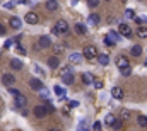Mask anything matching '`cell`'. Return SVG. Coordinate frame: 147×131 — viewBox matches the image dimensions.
Instances as JSON below:
<instances>
[{"mask_svg":"<svg viewBox=\"0 0 147 131\" xmlns=\"http://www.w3.org/2000/svg\"><path fill=\"white\" fill-rule=\"evenodd\" d=\"M82 56H84L86 60H89V61H92L94 58H98V49H96V46H92V44L84 46V49H82Z\"/></svg>","mask_w":147,"mask_h":131,"instance_id":"cell-1","label":"cell"},{"mask_svg":"<svg viewBox=\"0 0 147 131\" xmlns=\"http://www.w3.org/2000/svg\"><path fill=\"white\" fill-rule=\"evenodd\" d=\"M53 33L55 34H67L69 33V24H67V21H63V19L57 21V24H55V27H53Z\"/></svg>","mask_w":147,"mask_h":131,"instance_id":"cell-2","label":"cell"},{"mask_svg":"<svg viewBox=\"0 0 147 131\" xmlns=\"http://www.w3.org/2000/svg\"><path fill=\"white\" fill-rule=\"evenodd\" d=\"M118 33L120 36H123V37H132V27L128 26V24H125V22H121L120 26H118Z\"/></svg>","mask_w":147,"mask_h":131,"instance_id":"cell-3","label":"cell"},{"mask_svg":"<svg viewBox=\"0 0 147 131\" xmlns=\"http://www.w3.org/2000/svg\"><path fill=\"white\" fill-rule=\"evenodd\" d=\"M14 102H16V107H19V109H24L28 106V99H26V96H22L21 92L17 96H14Z\"/></svg>","mask_w":147,"mask_h":131,"instance_id":"cell-4","label":"cell"},{"mask_svg":"<svg viewBox=\"0 0 147 131\" xmlns=\"http://www.w3.org/2000/svg\"><path fill=\"white\" fill-rule=\"evenodd\" d=\"M14 82H16V77H14V75H10V73H3V75H2V84H3V85L12 87Z\"/></svg>","mask_w":147,"mask_h":131,"instance_id":"cell-5","label":"cell"},{"mask_svg":"<svg viewBox=\"0 0 147 131\" xmlns=\"http://www.w3.org/2000/svg\"><path fill=\"white\" fill-rule=\"evenodd\" d=\"M38 46H39V48H50V46H51V39H50L48 36H41V37L38 39Z\"/></svg>","mask_w":147,"mask_h":131,"instance_id":"cell-6","label":"cell"},{"mask_svg":"<svg viewBox=\"0 0 147 131\" xmlns=\"http://www.w3.org/2000/svg\"><path fill=\"white\" fill-rule=\"evenodd\" d=\"M38 21H39V17H38L36 12H28L26 14V22L28 24H38Z\"/></svg>","mask_w":147,"mask_h":131,"instance_id":"cell-7","label":"cell"},{"mask_svg":"<svg viewBox=\"0 0 147 131\" xmlns=\"http://www.w3.org/2000/svg\"><path fill=\"white\" fill-rule=\"evenodd\" d=\"M9 24H10V27H12V29H21L22 21H21L19 17H10V19H9Z\"/></svg>","mask_w":147,"mask_h":131,"instance_id":"cell-8","label":"cell"},{"mask_svg":"<svg viewBox=\"0 0 147 131\" xmlns=\"http://www.w3.org/2000/svg\"><path fill=\"white\" fill-rule=\"evenodd\" d=\"M74 80H75V77L72 75V72H69V73H65V75H62V82H63L65 85H72Z\"/></svg>","mask_w":147,"mask_h":131,"instance_id":"cell-9","label":"cell"},{"mask_svg":"<svg viewBox=\"0 0 147 131\" xmlns=\"http://www.w3.org/2000/svg\"><path fill=\"white\" fill-rule=\"evenodd\" d=\"M29 87H31L33 90H39V89L43 87V82H41L39 78H31V80H29Z\"/></svg>","mask_w":147,"mask_h":131,"instance_id":"cell-10","label":"cell"},{"mask_svg":"<svg viewBox=\"0 0 147 131\" xmlns=\"http://www.w3.org/2000/svg\"><path fill=\"white\" fill-rule=\"evenodd\" d=\"M48 66L53 68V70L58 68V66H60V60H58V56H50V58H48Z\"/></svg>","mask_w":147,"mask_h":131,"instance_id":"cell-11","label":"cell"},{"mask_svg":"<svg viewBox=\"0 0 147 131\" xmlns=\"http://www.w3.org/2000/svg\"><path fill=\"white\" fill-rule=\"evenodd\" d=\"M87 24H89V26H98V24H99V15H98V14H91V15L87 17Z\"/></svg>","mask_w":147,"mask_h":131,"instance_id":"cell-12","label":"cell"},{"mask_svg":"<svg viewBox=\"0 0 147 131\" xmlns=\"http://www.w3.org/2000/svg\"><path fill=\"white\" fill-rule=\"evenodd\" d=\"M65 51H67V46L62 44V43H58V44L53 46V53H57V55H63Z\"/></svg>","mask_w":147,"mask_h":131,"instance_id":"cell-13","label":"cell"},{"mask_svg":"<svg viewBox=\"0 0 147 131\" xmlns=\"http://www.w3.org/2000/svg\"><path fill=\"white\" fill-rule=\"evenodd\" d=\"M34 116H36V118H45V116H46L45 106H36V107H34Z\"/></svg>","mask_w":147,"mask_h":131,"instance_id":"cell-14","label":"cell"},{"mask_svg":"<svg viewBox=\"0 0 147 131\" xmlns=\"http://www.w3.org/2000/svg\"><path fill=\"white\" fill-rule=\"evenodd\" d=\"M111 96H113V99H123V90L120 87H113L111 89Z\"/></svg>","mask_w":147,"mask_h":131,"instance_id":"cell-15","label":"cell"},{"mask_svg":"<svg viewBox=\"0 0 147 131\" xmlns=\"http://www.w3.org/2000/svg\"><path fill=\"white\" fill-rule=\"evenodd\" d=\"M57 9H58V2H57V0H48V2H46V10L55 12Z\"/></svg>","mask_w":147,"mask_h":131,"instance_id":"cell-16","label":"cell"},{"mask_svg":"<svg viewBox=\"0 0 147 131\" xmlns=\"http://www.w3.org/2000/svg\"><path fill=\"white\" fill-rule=\"evenodd\" d=\"M98 61H99L103 66H106L108 63H110V56H108L106 53H101V55H98Z\"/></svg>","mask_w":147,"mask_h":131,"instance_id":"cell-17","label":"cell"},{"mask_svg":"<svg viewBox=\"0 0 147 131\" xmlns=\"http://www.w3.org/2000/svg\"><path fill=\"white\" fill-rule=\"evenodd\" d=\"M130 53H132V56H140L142 55V46L140 44H135V46H132V49H130Z\"/></svg>","mask_w":147,"mask_h":131,"instance_id":"cell-18","label":"cell"},{"mask_svg":"<svg viewBox=\"0 0 147 131\" xmlns=\"http://www.w3.org/2000/svg\"><path fill=\"white\" fill-rule=\"evenodd\" d=\"M82 82H84L86 85H89V84H92V82H94V77H92V73H89V72H86V73L82 75Z\"/></svg>","mask_w":147,"mask_h":131,"instance_id":"cell-19","label":"cell"},{"mask_svg":"<svg viewBox=\"0 0 147 131\" xmlns=\"http://www.w3.org/2000/svg\"><path fill=\"white\" fill-rule=\"evenodd\" d=\"M127 65H130L127 56H118V58H116V66H118V68H121V66H127Z\"/></svg>","mask_w":147,"mask_h":131,"instance_id":"cell-20","label":"cell"},{"mask_svg":"<svg viewBox=\"0 0 147 131\" xmlns=\"http://www.w3.org/2000/svg\"><path fill=\"white\" fill-rule=\"evenodd\" d=\"M75 33H77V34H86V33H87V27H86V24H82V22H77V24H75Z\"/></svg>","mask_w":147,"mask_h":131,"instance_id":"cell-21","label":"cell"},{"mask_svg":"<svg viewBox=\"0 0 147 131\" xmlns=\"http://www.w3.org/2000/svg\"><path fill=\"white\" fill-rule=\"evenodd\" d=\"M69 60H70V63H80V60H82V53H72V55L69 56Z\"/></svg>","mask_w":147,"mask_h":131,"instance_id":"cell-22","label":"cell"},{"mask_svg":"<svg viewBox=\"0 0 147 131\" xmlns=\"http://www.w3.org/2000/svg\"><path fill=\"white\" fill-rule=\"evenodd\" d=\"M137 36H139V37H147V27L146 26L140 24V26L137 27Z\"/></svg>","mask_w":147,"mask_h":131,"instance_id":"cell-23","label":"cell"},{"mask_svg":"<svg viewBox=\"0 0 147 131\" xmlns=\"http://www.w3.org/2000/svg\"><path fill=\"white\" fill-rule=\"evenodd\" d=\"M10 66H12V70H21L22 68V61L21 60H10Z\"/></svg>","mask_w":147,"mask_h":131,"instance_id":"cell-24","label":"cell"},{"mask_svg":"<svg viewBox=\"0 0 147 131\" xmlns=\"http://www.w3.org/2000/svg\"><path fill=\"white\" fill-rule=\"evenodd\" d=\"M120 73H121L123 77H128V75L132 73V66H130V65H127V66H121V68H120Z\"/></svg>","mask_w":147,"mask_h":131,"instance_id":"cell-25","label":"cell"},{"mask_svg":"<svg viewBox=\"0 0 147 131\" xmlns=\"http://www.w3.org/2000/svg\"><path fill=\"white\" fill-rule=\"evenodd\" d=\"M38 92H39V97H41V99H48V96H50V90H48L45 85H43V87H41Z\"/></svg>","mask_w":147,"mask_h":131,"instance_id":"cell-26","label":"cell"},{"mask_svg":"<svg viewBox=\"0 0 147 131\" xmlns=\"http://www.w3.org/2000/svg\"><path fill=\"white\" fill-rule=\"evenodd\" d=\"M120 118H121L123 121H128V119L132 118V112H130L128 109H123V111H121V116H120Z\"/></svg>","mask_w":147,"mask_h":131,"instance_id":"cell-27","label":"cell"},{"mask_svg":"<svg viewBox=\"0 0 147 131\" xmlns=\"http://www.w3.org/2000/svg\"><path fill=\"white\" fill-rule=\"evenodd\" d=\"M115 119H116V118H115L113 114H108V116L105 118V123H106V126H113V123H115Z\"/></svg>","mask_w":147,"mask_h":131,"instance_id":"cell-28","label":"cell"},{"mask_svg":"<svg viewBox=\"0 0 147 131\" xmlns=\"http://www.w3.org/2000/svg\"><path fill=\"white\" fill-rule=\"evenodd\" d=\"M139 126L140 128H147V116H139Z\"/></svg>","mask_w":147,"mask_h":131,"instance_id":"cell-29","label":"cell"},{"mask_svg":"<svg viewBox=\"0 0 147 131\" xmlns=\"http://www.w3.org/2000/svg\"><path fill=\"white\" fill-rule=\"evenodd\" d=\"M121 126H123V119L120 118V119H115V123H113V126H111V128H115V130H120Z\"/></svg>","mask_w":147,"mask_h":131,"instance_id":"cell-30","label":"cell"},{"mask_svg":"<svg viewBox=\"0 0 147 131\" xmlns=\"http://www.w3.org/2000/svg\"><path fill=\"white\" fill-rule=\"evenodd\" d=\"M108 36H110V37L113 39V41H115V43H116V41L120 39V34H118V33H115V31H108Z\"/></svg>","mask_w":147,"mask_h":131,"instance_id":"cell-31","label":"cell"},{"mask_svg":"<svg viewBox=\"0 0 147 131\" xmlns=\"http://www.w3.org/2000/svg\"><path fill=\"white\" fill-rule=\"evenodd\" d=\"M105 44H106V46H115V41H113V39H111L110 36H108V34H106V36H105Z\"/></svg>","mask_w":147,"mask_h":131,"instance_id":"cell-32","label":"cell"},{"mask_svg":"<svg viewBox=\"0 0 147 131\" xmlns=\"http://www.w3.org/2000/svg\"><path fill=\"white\" fill-rule=\"evenodd\" d=\"M45 109H46V114L55 112V106H53V104H46V106H45Z\"/></svg>","mask_w":147,"mask_h":131,"instance_id":"cell-33","label":"cell"},{"mask_svg":"<svg viewBox=\"0 0 147 131\" xmlns=\"http://www.w3.org/2000/svg\"><path fill=\"white\" fill-rule=\"evenodd\" d=\"M16 51H17L19 55H22V56H24V55H28V53H26V49H24V48H22L19 43H17V48H16Z\"/></svg>","mask_w":147,"mask_h":131,"instance_id":"cell-34","label":"cell"},{"mask_svg":"<svg viewBox=\"0 0 147 131\" xmlns=\"http://www.w3.org/2000/svg\"><path fill=\"white\" fill-rule=\"evenodd\" d=\"M125 15H127L128 19H134V17H135V14H134L132 9H127V10H125Z\"/></svg>","mask_w":147,"mask_h":131,"instance_id":"cell-35","label":"cell"},{"mask_svg":"<svg viewBox=\"0 0 147 131\" xmlns=\"http://www.w3.org/2000/svg\"><path fill=\"white\" fill-rule=\"evenodd\" d=\"M69 72H72V66H63V68L60 70V77L65 75V73H69Z\"/></svg>","mask_w":147,"mask_h":131,"instance_id":"cell-36","label":"cell"},{"mask_svg":"<svg viewBox=\"0 0 147 131\" xmlns=\"http://www.w3.org/2000/svg\"><path fill=\"white\" fill-rule=\"evenodd\" d=\"M87 5L89 7H98L99 5V0H87Z\"/></svg>","mask_w":147,"mask_h":131,"instance_id":"cell-37","label":"cell"},{"mask_svg":"<svg viewBox=\"0 0 147 131\" xmlns=\"http://www.w3.org/2000/svg\"><path fill=\"white\" fill-rule=\"evenodd\" d=\"M55 92H57V94H58V96H60V97H62V96H63V94H65V90H63V89H62V87H58V85H57V87H55Z\"/></svg>","mask_w":147,"mask_h":131,"instance_id":"cell-38","label":"cell"},{"mask_svg":"<svg viewBox=\"0 0 147 131\" xmlns=\"http://www.w3.org/2000/svg\"><path fill=\"white\" fill-rule=\"evenodd\" d=\"M94 87H96V89H103V82H101V80H96V82H94Z\"/></svg>","mask_w":147,"mask_h":131,"instance_id":"cell-39","label":"cell"},{"mask_svg":"<svg viewBox=\"0 0 147 131\" xmlns=\"http://www.w3.org/2000/svg\"><path fill=\"white\" fill-rule=\"evenodd\" d=\"M10 44H12V39H7V41L3 43V48H10Z\"/></svg>","mask_w":147,"mask_h":131,"instance_id":"cell-40","label":"cell"},{"mask_svg":"<svg viewBox=\"0 0 147 131\" xmlns=\"http://www.w3.org/2000/svg\"><path fill=\"white\" fill-rule=\"evenodd\" d=\"M79 106V102L77 100H72V102H69V107H77Z\"/></svg>","mask_w":147,"mask_h":131,"instance_id":"cell-41","label":"cell"},{"mask_svg":"<svg viewBox=\"0 0 147 131\" xmlns=\"http://www.w3.org/2000/svg\"><path fill=\"white\" fill-rule=\"evenodd\" d=\"M134 21H135V24H139V26H140V24H142V22H144V21H142V19H140V17H134Z\"/></svg>","mask_w":147,"mask_h":131,"instance_id":"cell-42","label":"cell"},{"mask_svg":"<svg viewBox=\"0 0 147 131\" xmlns=\"http://www.w3.org/2000/svg\"><path fill=\"white\" fill-rule=\"evenodd\" d=\"M92 130H101V123H94L92 124Z\"/></svg>","mask_w":147,"mask_h":131,"instance_id":"cell-43","label":"cell"},{"mask_svg":"<svg viewBox=\"0 0 147 131\" xmlns=\"http://www.w3.org/2000/svg\"><path fill=\"white\" fill-rule=\"evenodd\" d=\"M9 92H10V94H12V96H17V94H19V90H17V89H10V90H9Z\"/></svg>","mask_w":147,"mask_h":131,"instance_id":"cell-44","label":"cell"},{"mask_svg":"<svg viewBox=\"0 0 147 131\" xmlns=\"http://www.w3.org/2000/svg\"><path fill=\"white\" fill-rule=\"evenodd\" d=\"M14 7V2H9V3H5V9H12Z\"/></svg>","mask_w":147,"mask_h":131,"instance_id":"cell-45","label":"cell"},{"mask_svg":"<svg viewBox=\"0 0 147 131\" xmlns=\"http://www.w3.org/2000/svg\"><path fill=\"white\" fill-rule=\"evenodd\" d=\"M3 34H5V27L0 24V36H3Z\"/></svg>","mask_w":147,"mask_h":131,"instance_id":"cell-46","label":"cell"},{"mask_svg":"<svg viewBox=\"0 0 147 131\" xmlns=\"http://www.w3.org/2000/svg\"><path fill=\"white\" fill-rule=\"evenodd\" d=\"M146 66H147V61H146Z\"/></svg>","mask_w":147,"mask_h":131,"instance_id":"cell-47","label":"cell"},{"mask_svg":"<svg viewBox=\"0 0 147 131\" xmlns=\"http://www.w3.org/2000/svg\"><path fill=\"white\" fill-rule=\"evenodd\" d=\"M0 56H2V53H0Z\"/></svg>","mask_w":147,"mask_h":131,"instance_id":"cell-48","label":"cell"},{"mask_svg":"<svg viewBox=\"0 0 147 131\" xmlns=\"http://www.w3.org/2000/svg\"><path fill=\"white\" fill-rule=\"evenodd\" d=\"M106 2H110V0H106Z\"/></svg>","mask_w":147,"mask_h":131,"instance_id":"cell-49","label":"cell"}]
</instances>
